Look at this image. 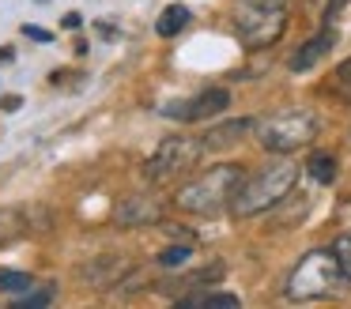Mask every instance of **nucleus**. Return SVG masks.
Wrapping results in <instances>:
<instances>
[{
    "label": "nucleus",
    "instance_id": "obj_1",
    "mask_svg": "<svg viewBox=\"0 0 351 309\" xmlns=\"http://www.w3.org/2000/svg\"><path fill=\"white\" fill-rule=\"evenodd\" d=\"M298 181V162H287V158H276L265 170H257L253 177H245L238 185L234 200H230V215L234 219H253L265 215V211L280 208L291 193H295Z\"/></svg>",
    "mask_w": 351,
    "mask_h": 309
},
{
    "label": "nucleus",
    "instance_id": "obj_2",
    "mask_svg": "<svg viewBox=\"0 0 351 309\" xmlns=\"http://www.w3.org/2000/svg\"><path fill=\"white\" fill-rule=\"evenodd\" d=\"M348 283L351 279L340 264V253H336V249H313V253H306L302 260L291 268L283 294H287L291 301H310V298H328V294L343 291Z\"/></svg>",
    "mask_w": 351,
    "mask_h": 309
},
{
    "label": "nucleus",
    "instance_id": "obj_3",
    "mask_svg": "<svg viewBox=\"0 0 351 309\" xmlns=\"http://www.w3.org/2000/svg\"><path fill=\"white\" fill-rule=\"evenodd\" d=\"M245 181V170L234 162H219L212 170L197 173L193 181H185L178 193V208L189 215H215L219 208H230L238 185Z\"/></svg>",
    "mask_w": 351,
    "mask_h": 309
},
{
    "label": "nucleus",
    "instance_id": "obj_4",
    "mask_svg": "<svg viewBox=\"0 0 351 309\" xmlns=\"http://www.w3.org/2000/svg\"><path fill=\"white\" fill-rule=\"evenodd\" d=\"M287 27V0H238L234 30L250 49H265Z\"/></svg>",
    "mask_w": 351,
    "mask_h": 309
},
{
    "label": "nucleus",
    "instance_id": "obj_5",
    "mask_svg": "<svg viewBox=\"0 0 351 309\" xmlns=\"http://www.w3.org/2000/svg\"><path fill=\"white\" fill-rule=\"evenodd\" d=\"M313 136H317V117L310 110H287L257 125L261 147L272 151V155H291V151L310 147Z\"/></svg>",
    "mask_w": 351,
    "mask_h": 309
},
{
    "label": "nucleus",
    "instance_id": "obj_6",
    "mask_svg": "<svg viewBox=\"0 0 351 309\" xmlns=\"http://www.w3.org/2000/svg\"><path fill=\"white\" fill-rule=\"evenodd\" d=\"M204 151H208L204 140H197V136H167V140L155 147V155L147 158L144 173H147L152 185H170V181L185 177V173L200 162Z\"/></svg>",
    "mask_w": 351,
    "mask_h": 309
},
{
    "label": "nucleus",
    "instance_id": "obj_7",
    "mask_svg": "<svg viewBox=\"0 0 351 309\" xmlns=\"http://www.w3.org/2000/svg\"><path fill=\"white\" fill-rule=\"evenodd\" d=\"M230 106V95L223 87H208L193 98H182V102H170V106H159L162 117H174V121H208L215 113H223Z\"/></svg>",
    "mask_w": 351,
    "mask_h": 309
},
{
    "label": "nucleus",
    "instance_id": "obj_8",
    "mask_svg": "<svg viewBox=\"0 0 351 309\" xmlns=\"http://www.w3.org/2000/svg\"><path fill=\"white\" fill-rule=\"evenodd\" d=\"M332 45H336V23H325V30H321L317 38H310V42L291 57V72H310V68L317 64Z\"/></svg>",
    "mask_w": 351,
    "mask_h": 309
},
{
    "label": "nucleus",
    "instance_id": "obj_9",
    "mask_svg": "<svg viewBox=\"0 0 351 309\" xmlns=\"http://www.w3.org/2000/svg\"><path fill=\"white\" fill-rule=\"evenodd\" d=\"M162 208L155 196H136V200H125L117 208V223L121 226H144V223H159Z\"/></svg>",
    "mask_w": 351,
    "mask_h": 309
},
{
    "label": "nucleus",
    "instance_id": "obj_10",
    "mask_svg": "<svg viewBox=\"0 0 351 309\" xmlns=\"http://www.w3.org/2000/svg\"><path fill=\"white\" fill-rule=\"evenodd\" d=\"M250 128H257V125H253V121H227V125H215L212 132L204 136V147L208 151H227V147H234L238 140H245Z\"/></svg>",
    "mask_w": 351,
    "mask_h": 309
},
{
    "label": "nucleus",
    "instance_id": "obj_11",
    "mask_svg": "<svg viewBox=\"0 0 351 309\" xmlns=\"http://www.w3.org/2000/svg\"><path fill=\"white\" fill-rule=\"evenodd\" d=\"M80 275L91 279L95 286H110V283H117V275H125V260H117V256H102V260H95V264H84Z\"/></svg>",
    "mask_w": 351,
    "mask_h": 309
},
{
    "label": "nucleus",
    "instance_id": "obj_12",
    "mask_svg": "<svg viewBox=\"0 0 351 309\" xmlns=\"http://www.w3.org/2000/svg\"><path fill=\"white\" fill-rule=\"evenodd\" d=\"M178 306L182 309H215V306H242L238 301V294H223V291H212V294H185V298H178Z\"/></svg>",
    "mask_w": 351,
    "mask_h": 309
},
{
    "label": "nucleus",
    "instance_id": "obj_13",
    "mask_svg": "<svg viewBox=\"0 0 351 309\" xmlns=\"http://www.w3.org/2000/svg\"><path fill=\"white\" fill-rule=\"evenodd\" d=\"M185 27H189V8L185 4H170L167 12L159 15V23H155L159 38H174V34H182Z\"/></svg>",
    "mask_w": 351,
    "mask_h": 309
},
{
    "label": "nucleus",
    "instance_id": "obj_14",
    "mask_svg": "<svg viewBox=\"0 0 351 309\" xmlns=\"http://www.w3.org/2000/svg\"><path fill=\"white\" fill-rule=\"evenodd\" d=\"M49 301H53V283H34V286H27L23 294H16L12 306L16 309H42V306H49Z\"/></svg>",
    "mask_w": 351,
    "mask_h": 309
},
{
    "label": "nucleus",
    "instance_id": "obj_15",
    "mask_svg": "<svg viewBox=\"0 0 351 309\" xmlns=\"http://www.w3.org/2000/svg\"><path fill=\"white\" fill-rule=\"evenodd\" d=\"M306 170H310V177L317 181V185H332L336 181V158L325 155V151H317V155H310Z\"/></svg>",
    "mask_w": 351,
    "mask_h": 309
},
{
    "label": "nucleus",
    "instance_id": "obj_16",
    "mask_svg": "<svg viewBox=\"0 0 351 309\" xmlns=\"http://www.w3.org/2000/svg\"><path fill=\"white\" fill-rule=\"evenodd\" d=\"M27 286H34V279H31V275H23V271H0V291L23 294Z\"/></svg>",
    "mask_w": 351,
    "mask_h": 309
},
{
    "label": "nucleus",
    "instance_id": "obj_17",
    "mask_svg": "<svg viewBox=\"0 0 351 309\" xmlns=\"http://www.w3.org/2000/svg\"><path fill=\"white\" fill-rule=\"evenodd\" d=\"M159 264L162 268H178V264H189V245H170L159 253Z\"/></svg>",
    "mask_w": 351,
    "mask_h": 309
},
{
    "label": "nucleus",
    "instance_id": "obj_18",
    "mask_svg": "<svg viewBox=\"0 0 351 309\" xmlns=\"http://www.w3.org/2000/svg\"><path fill=\"white\" fill-rule=\"evenodd\" d=\"M336 253H340V264H343V271H348V279H351V234H343V238L336 241Z\"/></svg>",
    "mask_w": 351,
    "mask_h": 309
},
{
    "label": "nucleus",
    "instance_id": "obj_19",
    "mask_svg": "<svg viewBox=\"0 0 351 309\" xmlns=\"http://www.w3.org/2000/svg\"><path fill=\"white\" fill-rule=\"evenodd\" d=\"M23 34H27V38H34V42H49V38H53L49 30H42V27H31V23L23 27Z\"/></svg>",
    "mask_w": 351,
    "mask_h": 309
},
{
    "label": "nucleus",
    "instance_id": "obj_20",
    "mask_svg": "<svg viewBox=\"0 0 351 309\" xmlns=\"http://www.w3.org/2000/svg\"><path fill=\"white\" fill-rule=\"evenodd\" d=\"M336 79H340L343 87L351 90V57H348V60H343V64H340V72H336Z\"/></svg>",
    "mask_w": 351,
    "mask_h": 309
},
{
    "label": "nucleus",
    "instance_id": "obj_21",
    "mask_svg": "<svg viewBox=\"0 0 351 309\" xmlns=\"http://www.w3.org/2000/svg\"><path fill=\"white\" fill-rule=\"evenodd\" d=\"M348 4V0H328V12H325V23H336V15H340V8Z\"/></svg>",
    "mask_w": 351,
    "mask_h": 309
},
{
    "label": "nucleus",
    "instance_id": "obj_22",
    "mask_svg": "<svg viewBox=\"0 0 351 309\" xmlns=\"http://www.w3.org/2000/svg\"><path fill=\"white\" fill-rule=\"evenodd\" d=\"M19 102H23V98H19V95H8V98H4V110H19Z\"/></svg>",
    "mask_w": 351,
    "mask_h": 309
}]
</instances>
